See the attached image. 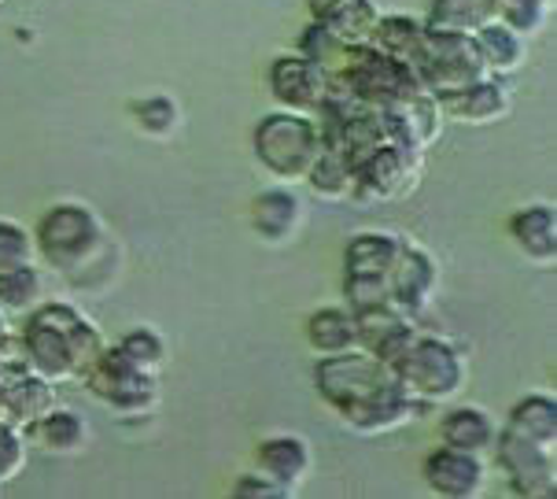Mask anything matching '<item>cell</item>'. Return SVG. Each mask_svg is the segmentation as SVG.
Wrapping results in <instances>:
<instances>
[{"instance_id":"4fadbf2b","label":"cell","mask_w":557,"mask_h":499,"mask_svg":"<svg viewBox=\"0 0 557 499\" xmlns=\"http://www.w3.org/2000/svg\"><path fill=\"white\" fill-rule=\"evenodd\" d=\"M421 477H424V485H429V492H436L443 499H476L487 492L491 459L450 448V445H440L424 455Z\"/></svg>"},{"instance_id":"e575fe53","label":"cell","mask_w":557,"mask_h":499,"mask_svg":"<svg viewBox=\"0 0 557 499\" xmlns=\"http://www.w3.org/2000/svg\"><path fill=\"white\" fill-rule=\"evenodd\" d=\"M23 263H37L34 230H26L23 222L0 219V270L23 267Z\"/></svg>"},{"instance_id":"836d02e7","label":"cell","mask_w":557,"mask_h":499,"mask_svg":"<svg viewBox=\"0 0 557 499\" xmlns=\"http://www.w3.org/2000/svg\"><path fill=\"white\" fill-rule=\"evenodd\" d=\"M351 49H355V45L339 41V37H333L329 31H321V26H314V23H307L304 37H299V52L310 56L314 63H321L325 74L344 71L347 60H351Z\"/></svg>"},{"instance_id":"ffe728a7","label":"cell","mask_w":557,"mask_h":499,"mask_svg":"<svg viewBox=\"0 0 557 499\" xmlns=\"http://www.w3.org/2000/svg\"><path fill=\"white\" fill-rule=\"evenodd\" d=\"M304 226V200L292 185H270L251 200V230L267 244H288Z\"/></svg>"},{"instance_id":"9a60e30c","label":"cell","mask_w":557,"mask_h":499,"mask_svg":"<svg viewBox=\"0 0 557 499\" xmlns=\"http://www.w3.org/2000/svg\"><path fill=\"white\" fill-rule=\"evenodd\" d=\"M440 108L443 119L458 122V126H495L513 111V89L498 74H484L480 82L440 93Z\"/></svg>"},{"instance_id":"5b68a950","label":"cell","mask_w":557,"mask_h":499,"mask_svg":"<svg viewBox=\"0 0 557 499\" xmlns=\"http://www.w3.org/2000/svg\"><path fill=\"white\" fill-rule=\"evenodd\" d=\"M251 153L262 163V171L285 185H299L310 171V163L321 153V134L314 115L304 111L273 108L251 130Z\"/></svg>"},{"instance_id":"277c9868","label":"cell","mask_w":557,"mask_h":499,"mask_svg":"<svg viewBox=\"0 0 557 499\" xmlns=\"http://www.w3.org/2000/svg\"><path fill=\"white\" fill-rule=\"evenodd\" d=\"M392 370H395V378H399L406 397L424 403L429 411L447 407L450 400H458L469 381L466 352L440 333L413 337V344L392 363Z\"/></svg>"},{"instance_id":"603a6c76","label":"cell","mask_w":557,"mask_h":499,"mask_svg":"<svg viewBox=\"0 0 557 499\" xmlns=\"http://www.w3.org/2000/svg\"><path fill=\"white\" fill-rule=\"evenodd\" d=\"M23 433L34 448L45 451V455H78V451H85V445H89V422L71 407H49Z\"/></svg>"},{"instance_id":"ac0fdd59","label":"cell","mask_w":557,"mask_h":499,"mask_svg":"<svg viewBox=\"0 0 557 499\" xmlns=\"http://www.w3.org/2000/svg\"><path fill=\"white\" fill-rule=\"evenodd\" d=\"M55 407V385L30 366H0V422L26 429Z\"/></svg>"},{"instance_id":"7a4b0ae2","label":"cell","mask_w":557,"mask_h":499,"mask_svg":"<svg viewBox=\"0 0 557 499\" xmlns=\"http://www.w3.org/2000/svg\"><path fill=\"white\" fill-rule=\"evenodd\" d=\"M18 337H23L26 366L41 374V378H49L52 385L78 381L85 366L97 360L103 344H108L100 326L67 300H41L26 315Z\"/></svg>"},{"instance_id":"6da1fadb","label":"cell","mask_w":557,"mask_h":499,"mask_svg":"<svg viewBox=\"0 0 557 499\" xmlns=\"http://www.w3.org/2000/svg\"><path fill=\"white\" fill-rule=\"evenodd\" d=\"M314 389L325 400V407L362 437H384V433L406 429L429 414L424 403L406 397L392 366L362 348L321 355L314 366Z\"/></svg>"},{"instance_id":"d590c367","label":"cell","mask_w":557,"mask_h":499,"mask_svg":"<svg viewBox=\"0 0 557 499\" xmlns=\"http://www.w3.org/2000/svg\"><path fill=\"white\" fill-rule=\"evenodd\" d=\"M26 459H30V440H26V433L12 426V422H0V485L15 482L26 470Z\"/></svg>"},{"instance_id":"e0dca14e","label":"cell","mask_w":557,"mask_h":499,"mask_svg":"<svg viewBox=\"0 0 557 499\" xmlns=\"http://www.w3.org/2000/svg\"><path fill=\"white\" fill-rule=\"evenodd\" d=\"M355 322H358V348L376 355V360L388 363V366L399 360L406 348L413 344V337L421 333L418 318L406 315V311L395 304H376V307L355 311Z\"/></svg>"},{"instance_id":"2e32d148","label":"cell","mask_w":557,"mask_h":499,"mask_svg":"<svg viewBox=\"0 0 557 499\" xmlns=\"http://www.w3.org/2000/svg\"><path fill=\"white\" fill-rule=\"evenodd\" d=\"M255 470L267 474L285 496H296L310 482V470H314L310 440L299 437V433H270L255 448Z\"/></svg>"},{"instance_id":"83f0119b","label":"cell","mask_w":557,"mask_h":499,"mask_svg":"<svg viewBox=\"0 0 557 499\" xmlns=\"http://www.w3.org/2000/svg\"><path fill=\"white\" fill-rule=\"evenodd\" d=\"M115 348L129 366H137L140 374H152V378H159L170 366V344L156 326H129Z\"/></svg>"},{"instance_id":"f546056e","label":"cell","mask_w":557,"mask_h":499,"mask_svg":"<svg viewBox=\"0 0 557 499\" xmlns=\"http://www.w3.org/2000/svg\"><path fill=\"white\" fill-rule=\"evenodd\" d=\"M45 300V270L37 263L0 270V315H30Z\"/></svg>"},{"instance_id":"9c48e42d","label":"cell","mask_w":557,"mask_h":499,"mask_svg":"<svg viewBox=\"0 0 557 499\" xmlns=\"http://www.w3.org/2000/svg\"><path fill=\"white\" fill-rule=\"evenodd\" d=\"M421 174H424V153L384 141L381 148H373L370 156L355 163L351 200L358 204L403 200V196H410L421 185Z\"/></svg>"},{"instance_id":"cb8c5ba5","label":"cell","mask_w":557,"mask_h":499,"mask_svg":"<svg viewBox=\"0 0 557 499\" xmlns=\"http://www.w3.org/2000/svg\"><path fill=\"white\" fill-rule=\"evenodd\" d=\"M304 337L310 344V352L318 355H339V352H355L358 348V322L351 307H318L307 318Z\"/></svg>"},{"instance_id":"484cf974","label":"cell","mask_w":557,"mask_h":499,"mask_svg":"<svg viewBox=\"0 0 557 499\" xmlns=\"http://www.w3.org/2000/svg\"><path fill=\"white\" fill-rule=\"evenodd\" d=\"M503 426L535 440V445L557 448V400L546 397V392H528L509 407Z\"/></svg>"},{"instance_id":"8fae6325","label":"cell","mask_w":557,"mask_h":499,"mask_svg":"<svg viewBox=\"0 0 557 499\" xmlns=\"http://www.w3.org/2000/svg\"><path fill=\"white\" fill-rule=\"evenodd\" d=\"M381 126H384V137L392 145H403V148H413V153H429L432 145L440 141L443 134V108H440V97L429 89H418V93H406V97H395L388 104H381Z\"/></svg>"},{"instance_id":"ba28073f","label":"cell","mask_w":557,"mask_h":499,"mask_svg":"<svg viewBox=\"0 0 557 499\" xmlns=\"http://www.w3.org/2000/svg\"><path fill=\"white\" fill-rule=\"evenodd\" d=\"M82 381L92 397L108 403L122 418H145V414H152L159 407V378L129 366L119 355L115 344H103V352L85 366Z\"/></svg>"},{"instance_id":"8d00e7d4","label":"cell","mask_w":557,"mask_h":499,"mask_svg":"<svg viewBox=\"0 0 557 499\" xmlns=\"http://www.w3.org/2000/svg\"><path fill=\"white\" fill-rule=\"evenodd\" d=\"M233 496H237V499H288L277 485L270 482L267 474H259V470H248V474H240L237 485H233Z\"/></svg>"},{"instance_id":"4316f807","label":"cell","mask_w":557,"mask_h":499,"mask_svg":"<svg viewBox=\"0 0 557 499\" xmlns=\"http://www.w3.org/2000/svg\"><path fill=\"white\" fill-rule=\"evenodd\" d=\"M424 19L421 15H384L376 19V31H373V41L381 52L395 56L403 63H418V52H421V41H424Z\"/></svg>"},{"instance_id":"7402d4cb","label":"cell","mask_w":557,"mask_h":499,"mask_svg":"<svg viewBox=\"0 0 557 499\" xmlns=\"http://www.w3.org/2000/svg\"><path fill=\"white\" fill-rule=\"evenodd\" d=\"M498 422L495 414L480 403H447L440 418V445H450V448H461V451H473V455H487L491 459V448H495V437H498Z\"/></svg>"},{"instance_id":"7c38bea8","label":"cell","mask_w":557,"mask_h":499,"mask_svg":"<svg viewBox=\"0 0 557 499\" xmlns=\"http://www.w3.org/2000/svg\"><path fill=\"white\" fill-rule=\"evenodd\" d=\"M267 89L277 108L314 115L321 108V100L329 97V74L321 63H314L299 49L281 52V56H273L267 68Z\"/></svg>"},{"instance_id":"f1b7e54d","label":"cell","mask_w":557,"mask_h":499,"mask_svg":"<svg viewBox=\"0 0 557 499\" xmlns=\"http://www.w3.org/2000/svg\"><path fill=\"white\" fill-rule=\"evenodd\" d=\"M304 185L318 200L339 204V200H351V185H355V167L347 163L344 156L333 153V148H321L318 159L310 163V171L304 178Z\"/></svg>"},{"instance_id":"44dd1931","label":"cell","mask_w":557,"mask_h":499,"mask_svg":"<svg viewBox=\"0 0 557 499\" xmlns=\"http://www.w3.org/2000/svg\"><path fill=\"white\" fill-rule=\"evenodd\" d=\"M310 23L347 45H370L381 8L376 0H307Z\"/></svg>"},{"instance_id":"52a82bcc","label":"cell","mask_w":557,"mask_h":499,"mask_svg":"<svg viewBox=\"0 0 557 499\" xmlns=\"http://www.w3.org/2000/svg\"><path fill=\"white\" fill-rule=\"evenodd\" d=\"M413 71H418L421 86L429 93H436V97L440 93L469 86V82H480L484 74H491L484 56H480V49H476L473 34L436 31V26L424 31V41H421V52H418Z\"/></svg>"},{"instance_id":"4dcf8cb0","label":"cell","mask_w":557,"mask_h":499,"mask_svg":"<svg viewBox=\"0 0 557 499\" xmlns=\"http://www.w3.org/2000/svg\"><path fill=\"white\" fill-rule=\"evenodd\" d=\"M424 23L436 31L476 34L487 23H495V0H432Z\"/></svg>"},{"instance_id":"74e56055","label":"cell","mask_w":557,"mask_h":499,"mask_svg":"<svg viewBox=\"0 0 557 499\" xmlns=\"http://www.w3.org/2000/svg\"><path fill=\"white\" fill-rule=\"evenodd\" d=\"M8 329H12V326H8V315H0V337H4Z\"/></svg>"},{"instance_id":"d4e9b609","label":"cell","mask_w":557,"mask_h":499,"mask_svg":"<svg viewBox=\"0 0 557 499\" xmlns=\"http://www.w3.org/2000/svg\"><path fill=\"white\" fill-rule=\"evenodd\" d=\"M476 49L484 56L487 71L498 74V78H513L517 71H524L528 63V37L517 31H509L506 23H487L484 31H476Z\"/></svg>"},{"instance_id":"f35d334b","label":"cell","mask_w":557,"mask_h":499,"mask_svg":"<svg viewBox=\"0 0 557 499\" xmlns=\"http://www.w3.org/2000/svg\"><path fill=\"white\" fill-rule=\"evenodd\" d=\"M0 4H4V0H0Z\"/></svg>"},{"instance_id":"8992f818","label":"cell","mask_w":557,"mask_h":499,"mask_svg":"<svg viewBox=\"0 0 557 499\" xmlns=\"http://www.w3.org/2000/svg\"><path fill=\"white\" fill-rule=\"evenodd\" d=\"M399 233L388 230H362L344 248V300L351 311H366L388 304L392 267L399 256Z\"/></svg>"},{"instance_id":"3957f363","label":"cell","mask_w":557,"mask_h":499,"mask_svg":"<svg viewBox=\"0 0 557 499\" xmlns=\"http://www.w3.org/2000/svg\"><path fill=\"white\" fill-rule=\"evenodd\" d=\"M37 259L67 281H82L111 256V230L89 204L63 200L41 215L34 230Z\"/></svg>"},{"instance_id":"30bf717a","label":"cell","mask_w":557,"mask_h":499,"mask_svg":"<svg viewBox=\"0 0 557 499\" xmlns=\"http://www.w3.org/2000/svg\"><path fill=\"white\" fill-rule=\"evenodd\" d=\"M491 459L503 470L513 496L524 499H550L557 492V448L535 445L513 429H498Z\"/></svg>"},{"instance_id":"5bb4252c","label":"cell","mask_w":557,"mask_h":499,"mask_svg":"<svg viewBox=\"0 0 557 499\" xmlns=\"http://www.w3.org/2000/svg\"><path fill=\"white\" fill-rule=\"evenodd\" d=\"M440 289V263L424 244L403 238L399 256L392 267V289H388V304L403 307L406 315L421 318L432 307Z\"/></svg>"},{"instance_id":"d6a6232c","label":"cell","mask_w":557,"mask_h":499,"mask_svg":"<svg viewBox=\"0 0 557 499\" xmlns=\"http://www.w3.org/2000/svg\"><path fill=\"white\" fill-rule=\"evenodd\" d=\"M554 4L557 0H495V19L521 37H535L550 23Z\"/></svg>"},{"instance_id":"d6986e66","label":"cell","mask_w":557,"mask_h":499,"mask_svg":"<svg viewBox=\"0 0 557 499\" xmlns=\"http://www.w3.org/2000/svg\"><path fill=\"white\" fill-rule=\"evenodd\" d=\"M506 233L513 241V248L521 252L528 263L550 270L557 263V211L554 204H524L509 215Z\"/></svg>"},{"instance_id":"1f68e13d","label":"cell","mask_w":557,"mask_h":499,"mask_svg":"<svg viewBox=\"0 0 557 499\" xmlns=\"http://www.w3.org/2000/svg\"><path fill=\"white\" fill-rule=\"evenodd\" d=\"M129 119L145 137L163 141L174 137L177 126H182V108H177V100L170 93H145V97L129 104Z\"/></svg>"}]
</instances>
